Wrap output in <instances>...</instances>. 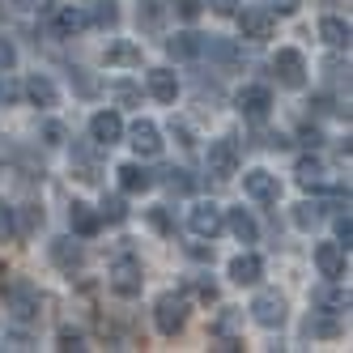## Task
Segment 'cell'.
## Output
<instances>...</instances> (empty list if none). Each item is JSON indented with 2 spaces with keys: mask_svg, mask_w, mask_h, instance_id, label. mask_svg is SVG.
I'll list each match as a JSON object with an SVG mask.
<instances>
[{
  "mask_svg": "<svg viewBox=\"0 0 353 353\" xmlns=\"http://www.w3.org/2000/svg\"><path fill=\"white\" fill-rule=\"evenodd\" d=\"M341 332V323H336V315H307V319H302V336H307V341H323V336H336Z\"/></svg>",
  "mask_w": 353,
  "mask_h": 353,
  "instance_id": "cell-26",
  "label": "cell"
},
{
  "mask_svg": "<svg viewBox=\"0 0 353 353\" xmlns=\"http://www.w3.org/2000/svg\"><path fill=\"white\" fill-rule=\"evenodd\" d=\"M128 137H132L137 158H158V154H162V132H158L154 119H137L132 128H128Z\"/></svg>",
  "mask_w": 353,
  "mask_h": 353,
  "instance_id": "cell-14",
  "label": "cell"
},
{
  "mask_svg": "<svg viewBox=\"0 0 353 353\" xmlns=\"http://www.w3.org/2000/svg\"><path fill=\"white\" fill-rule=\"evenodd\" d=\"M162 21H166V5H162V0H141V5H137V26H141V30L158 34Z\"/></svg>",
  "mask_w": 353,
  "mask_h": 353,
  "instance_id": "cell-25",
  "label": "cell"
},
{
  "mask_svg": "<svg viewBox=\"0 0 353 353\" xmlns=\"http://www.w3.org/2000/svg\"><path fill=\"white\" fill-rule=\"evenodd\" d=\"M47 256H52V264H56V268H64V272H72V268H81V264H85V251H81V243L72 239V234L52 239Z\"/></svg>",
  "mask_w": 353,
  "mask_h": 353,
  "instance_id": "cell-15",
  "label": "cell"
},
{
  "mask_svg": "<svg viewBox=\"0 0 353 353\" xmlns=\"http://www.w3.org/2000/svg\"><path fill=\"white\" fill-rule=\"evenodd\" d=\"M192 294H196V298H205V302H213V298H217V285L205 281V276H196V281H192Z\"/></svg>",
  "mask_w": 353,
  "mask_h": 353,
  "instance_id": "cell-43",
  "label": "cell"
},
{
  "mask_svg": "<svg viewBox=\"0 0 353 353\" xmlns=\"http://www.w3.org/2000/svg\"><path fill=\"white\" fill-rule=\"evenodd\" d=\"M64 137H68V132H64V123H56V119H47V123H43V141H47V145H64Z\"/></svg>",
  "mask_w": 353,
  "mask_h": 353,
  "instance_id": "cell-41",
  "label": "cell"
},
{
  "mask_svg": "<svg viewBox=\"0 0 353 353\" xmlns=\"http://www.w3.org/2000/svg\"><path fill=\"white\" fill-rule=\"evenodd\" d=\"M72 162H77V170H72V174H77L81 183H98V174H103V166L94 162V154H85V149H72Z\"/></svg>",
  "mask_w": 353,
  "mask_h": 353,
  "instance_id": "cell-29",
  "label": "cell"
},
{
  "mask_svg": "<svg viewBox=\"0 0 353 353\" xmlns=\"http://www.w3.org/2000/svg\"><path fill=\"white\" fill-rule=\"evenodd\" d=\"M17 98H21V85L9 77V72H0V107H13Z\"/></svg>",
  "mask_w": 353,
  "mask_h": 353,
  "instance_id": "cell-38",
  "label": "cell"
},
{
  "mask_svg": "<svg viewBox=\"0 0 353 353\" xmlns=\"http://www.w3.org/2000/svg\"><path fill=\"white\" fill-rule=\"evenodd\" d=\"M188 294H174V290H166V294H158V302H154V327L162 336H179L183 332V323H188Z\"/></svg>",
  "mask_w": 353,
  "mask_h": 353,
  "instance_id": "cell-2",
  "label": "cell"
},
{
  "mask_svg": "<svg viewBox=\"0 0 353 353\" xmlns=\"http://www.w3.org/2000/svg\"><path fill=\"white\" fill-rule=\"evenodd\" d=\"M188 230H192L196 239H217V234L225 230V213L213 205V200H200V205L188 209Z\"/></svg>",
  "mask_w": 353,
  "mask_h": 353,
  "instance_id": "cell-7",
  "label": "cell"
},
{
  "mask_svg": "<svg viewBox=\"0 0 353 353\" xmlns=\"http://www.w3.org/2000/svg\"><path fill=\"white\" fill-rule=\"evenodd\" d=\"M56 349H64V353H81V349H90V345H85V332H77V327H60Z\"/></svg>",
  "mask_w": 353,
  "mask_h": 353,
  "instance_id": "cell-35",
  "label": "cell"
},
{
  "mask_svg": "<svg viewBox=\"0 0 353 353\" xmlns=\"http://www.w3.org/2000/svg\"><path fill=\"white\" fill-rule=\"evenodd\" d=\"M234 17H239V39H247V43H268L276 30V13L268 5H251Z\"/></svg>",
  "mask_w": 353,
  "mask_h": 353,
  "instance_id": "cell-4",
  "label": "cell"
},
{
  "mask_svg": "<svg viewBox=\"0 0 353 353\" xmlns=\"http://www.w3.org/2000/svg\"><path fill=\"white\" fill-rule=\"evenodd\" d=\"M170 9H174V17H183V21H196L200 17V0H170Z\"/></svg>",
  "mask_w": 353,
  "mask_h": 353,
  "instance_id": "cell-39",
  "label": "cell"
},
{
  "mask_svg": "<svg viewBox=\"0 0 353 353\" xmlns=\"http://www.w3.org/2000/svg\"><path fill=\"white\" fill-rule=\"evenodd\" d=\"M260 276H264V260H260V256L239 251V256L230 260V281H234V285H256Z\"/></svg>",
  "mask_w": 353,
  "mask_h": 353,
  "instance_id": "cell-16",
  "label": "cell"
},
{
  "mask_svg": "<svg viewBox=\"0 0 353 353\" xmlns=\"http://www.w3.org/2000/svg\"><path fill=\"white\" fill-rule=\"evenodd\" d=\"M9 5L21 13H43V9H52V0H9Z\"/></svg>",
  "mask_w": 353,
  "mask_h": 353,
  "instance_id": "cell-45",
  "label": "cell"
},
{
  "mask_svg": "<svg viewBox=\"0 0 353 353\" xmlns=\"http://www.w3.org/2000/svg\"><path fill=\"white\" fill-rule=\"evenodd\" d=\"M145 85H149V94H154L158 103H174V98H179V77H174L170 68H149Z\"/></svg>",
  "mask_w": 353,
  "mask_h": 353,
  "instance_id": "cell-19",
  "label": "cell"
},
{
  "mask_svg": "<svg viewBox=\"0 0 353 353\" xmlns=\"http://www.w3.org/2000/svg\"><path fill=\"white\" fill-rule=\"evenodd\" d=\"M90 21H94V26H103V30H111L115 21H119V9H115V0H103V5L94 9V17H90Z\"/></svg>",
  "mask_w": 353,
  "mask_h": 353,
  "instance_id": "cell-36",
  "label": "cell"
},
{
  "mask_svg": "<svg viewBox=\"0 0 353 353\" xmlns=\"http://www.w3.org/2000/svg\"><path fill=\"white\" fill-rule=\"evenodd\" d=\"M345 256H349V251L341 243H319L315 247V268H319V276H345Z\"/></svg>",
  "mask_w": 353,
  "mask_h": 353,
  "instance_id": "cell-17",
  "label": "cell"
},
{
  "mask_svg": "<svg viewBox=\"0 0 353 353\" xmlns=\"http://www.w3.org/2000/svg\"><path fill=\"white\" fill-rule=\"evenodd\" d=\"M234 107H239V115H243V119L264 123V119H268V111H272V94H268V85H243V90H239V98H234Z\"/></svg>",
  "mask_w": 353,
  "mask_h": 353,
  "instance_id": "cell-10",
  "label": "cell"
},
{
  "mask_svg": "<svg viewBox=\"0 0 353 353\" xmlns=\"http://www.w3.org/2000/svg\"><path fill=\"white\" fill-rule=\"evenodd\" d=\"M68 225H72V234H81V239H90V234H98V225H103V217H98L85 200H72L68 205Z\"/></svg>",
  "mask_w": 353,
  "mask_h": 353,
  "instance_id": "cell-20",
  "label": "cell"
},
{
  "mask_svg": "<svg viewBox=\"0 0 353 353\" xmlns=\"http://www.w3.org/2000/svg\"><path fill=\"white\" fill-rule=\"evenodd\" d=\"M17 239V209L9 200H0V243H13Z\"/></svg>",
  "mask_w": 353,
  "mask_h": 353,
  "instance_id": "cell-34",
  "label": "cell"
},
{
  "mask_svg": "<svg viewBox=\"0 0 353 353\" xmlns=\"http://www.w3.org/2000/svg\"><path fill=\"white\" fill-rule=\"evenodd\" d=\"M272 72L285 90H302L307 85V56H302L298 47H281V52L272 56Z\"/></svg>",
  "mask_w": 353,
  "mask_h": 353,
  "instance_id": "cell-6",
  "label": "cell"
},
{
  "mask_svg": "<svg viewBox=\"0 0 353 353\" xmlns=\"http://www.w3.org/2000/svg\"><path fill=\"white\" fill-rule=\"evenodd\" d=\"M90 141L98 145V149H111V145H119L123 141V119H119V111H94L90 115Z\"/></svg>",
  "mask_w": 353,
  "mask_h": 353,
  "instance_id": "cell-11",
  "label": "cell"
},
{
  "mask_svg": "<svg viewBox=\"0 0 353 353\" xmlns=\"http://www.w3.org/2000/svg\"><path fill=\"white\" fill-rule=\"evenodd\" d=\"M5 349H34V341H30L26 332H9V336H5Z\"/></svg>",
  "mask_w": 353,
  "mask_h": 353,
  "instance_id": "cell-47",
  "label": "cell"
},
{
  "mask_svg": "<svg viewBox=\"0 0 353 353\" xmlns=\"http://www.w3.org/2000/svg\"><path fill=\"white\" fill-rule=\"evenodd\" d=\"M298 188H307V192H323L327 188V174L315 158H302L298 162Z\"/></svg>",
  "mask_w": 353,
  "mask_h": 353,
  "instance_id": "cell-27",
  "label": "cell"
},
{
  "mask_svg": "<svg viewBox=\"0 0 353 353\" xmlns=\"http://www.w3.org/2000/svg\"><path fill=\"white\" fill-rule=\"evenodd\" d=\"M319 141H323V137H319V128H302V145H311V149H315Z\"/></svg>",
  "mask_w": 353,
  "mask_h": 353,
  "instance_id": "cell-48",
  "label": "cell"
},
{
  "mask_svg": "<svg viewBox=\"0 0 353 353\" xmlns=\"http://www.w3.org/2000/svg\"><path fill=\"white\" fill-rule=\"evenodd\" d=\"M298 5H302V0H268V9H272L276 17H290V13H298Z\"/></svg>",
  "mask_w": 353,
  "mask_h": 353,
  "instance_id": "cell-46",
  "label": "cell"
},
{
  "mask_svg": "<svg viewBox=\"0 0 353 353\" xmlns=\"http://www.w3.org/2000/svg\"><path fill=\"white\" fill-rule=\"evenodd\" d=\"M98 217H103V221H111V225L128 221V205H123V196H107L103 205H98Z\"/></svg>",
  "mask_w": 353,
  "mask_h": 353,
  "instance_id": "cell-30",
  "label": "cell"
},
{
  "mask_svg": "<svg viewBox=\"0 0 353 353\" xmlns=\"http://www.w3.org/2000/svg\"><path fill=\"white\" fill-rule=\"evenodd\" d=\"M52 26H56V34H60V39H72V34H81V30L90 26V13H85V9H77V5H64V9H56Z\"/></svg>",
  "mask_w": 353,
  "mask_h": 353,
  "instance_id": "cell-18",
  "label": "cell"
},
{
  "mask_svg": "<svg viewBox=\"0 0 353 353\" xmlns=\"http://www.w3.org/2000/svg\"><path fill=\"white\" fill-rule=\"evenodd\" d=\"M111 68H137L141 64V47L137 43H128V39H119V43H111L107 47V56H103Z\"/></svg>",
  "mask_w": 353,
  "mask_h": 353,
  "instance_id": "cell-24",
  "label": "cell"
},
{
  "mask_svg": "<svg viewBox=\"0 0 353 353\" xmlns=\"http://www.w3.org/2000/svg\"><path fill=\"white\" fill-rule=\"evenodd\" d=\"M315 221H319V205H311V200H302V205H294V225H302V230H311Z\"/></svg>",
  "mask_w": 353,
  "mask_h": 353,
  "instance_id": "cell-37",
  "label": "cell"
},
{
  "mask_svg": "<svg viewBox=\"0 0 353 353\" xmlns=\"http://www.w3.org/2000/svg\"><path fill=\"white\" fill-rule=\"evenodd\" d=\"M107 285H111L119 298H137V294H141V285H145V268H141V260L132 256V251H119V256L111 260V268H107Z\"/></svg>",
  "mask_w": 353,
  "mask_h": 353,
  "instance_id": "cell-1",
  "label": "cell"
},
{
  "mask_svg": "<svg viewBox=\"0 0 353 353\" xmlns=\"http://www.w3.org/2000/svg\"><path fill=\"white\" fill-rule=\"evenodd\" d=\"M239 141L234 137H217L209 141V154H205V166L213 179H230V174H239Z\"/></svg>",
  "mask_w": 353,
  "mask_h": 353,
  "instance_id": "cell-5",
  "label": "cell"
},
{
  "mask_svg": "<svg viewBox=\"0 0 353 353\" xmlns=\"http://www.w3.org/2000/svg\"><path fill=\"white\" fill-rule=\"evenodd\" d=\"M107 98H115V103H123V107H132V103H141V90L132 81H107Z\"/></svg>",
  "mask_w": 353,
  "mask_h": 353,
  "instance_id": "cell-32",
  "label": "cell"
},
{
  "mask_svg": "<svg viewBox=\"0 0 353 353\" xmlns=\"http://www.w3.org/2000/svg\"><path fill=\"white\" fill-rule=\"evenodd\" d=\"M336 243L349 251V243H353V221H349V213L345 217H336Z\"/></svg>",
  "mask_w": 353,
  "mask_h": 353,
  "instance_id": "cell-42",
  "label": "cell"
},
{
  "mask_svg": "<svg viewBox=\"0 0 353 353\" xmlns=\"http://www.w3.org/2000/svg\"><path fill=\"white\" fill-rule=\"evenodd\" d=\"M239 319H243V311H239V307H221V315L213 319V336H234Z\"/></svg>",
  "mask_w": 353,
  "mask_h": 353,
  "instance_id": "cell-33",
  "label": "cell"
},
{
  "mask_svg": "<svg viewBox=\"0 0 353 353\" xmlns=\"http://www.w3.org/2000/svg\"><path fill=\"white\" fill-rule=\"evenodd\" d=\"M21 98H26L30 107H39V111H52L60 103V90H56V81L47 77V72H34V77H26V85H21Z\"/></svg>",
  "mask_w": 353,
  "mask_h": 353,
  "instance_id": "cell-12",
  "label": "cell"
},
{
  "mask_svg": "<svg viewBox=\"0 0 353 353\" xmlns=\"http://www.w3.org/2000/svg\"><path fill=\"white\" fill-rule=\"evenodd\" d=\"M247 311H251V319H256L260 327H281L290 307H285V298L276 294V290H260L256 298H251V307H247Z\"/></svg>",
  "mask_w": 353,
  "mask_h": 353,
  "instance_id": "cell-9",
  "label": "cell"
},
{
  "mask_svg": "<svg viewBox=\"0 0 353 353\" xmlns=\"http://www.w3.org/2000/svg\"><path fill=\"white\" fill-rule=\"evenodd\" d=\"M311 302L323 315H345L349 311V290L341 285V276H323V281L311 290Z\"/></svg>",
  "mask_w": 353,
  "mask_h": 353,
  "instance_id": "cell-8",
  "label": "cell"
},
{
  "mask_svg": "<svg viewBox=\"0 0 353 353\" xmlns=\"http://www.w3.org/2000/svg\"><path fill=\"white\" fill-rule=\"evenodd\" d=\"M243 192H247L251 200H260V205H276L281 183H276V174H268V170H247V174H243Z\"/></svg>",
  "mask_w": 353,
  "mask_h": 353,
  "instance_id": "cell-13",
  "label": "cell"
},
{
  "mask_svg": "<svg viewBox=\"0 0 353 353\" xmlns=\"http://www.w3.org/2000/svg\"><path fill=\"white\" fill-rule=\"evenodd\" d=\"M5 307H9V315L17 323H34L43 315V298H39V290L30 281H9L5 285Z\"/></svg>",
  "mask_w": 353,
  "mask_h": 353,
  "instance_id": "cell-3",
  "label": "cell"
},
{
  "mask_svg": "<svg viewBox=\"0 0 353 353\" xmlns=\"http://www.w3.org/2000/svg\"><path fill=\"white\" fill-rule=\"evenodd\" d=\"M205 5H209L217 17H234V13H239V0H205Z\"/></svg>",
  "mask_w": 353,
  "mask_h": 353,
  "instance_id": "cell-44",
  "label": "cell"
},
{
  "mask_svg": "<svg viewBox=\"0 0 353 353\" xmlns=\"http://www.w3.org/2000/svg\"><path fill=\"white\" fill-rule=\"evenodd\" d=\"M319 39L327 47H349V21L345 17H323L319 21Z\"/></svg>",
  "mask_w": 353,
  "mask_h": 353,
  "instance_id": "cell-28",
  "label": "cell"
},
{
  "mask_svg": "<svg viewBox=\"0 0 353 353\" xmlns=\"http://www.w3.org/2000/svg\"><path fill=\"white\" fill-rule=\"evenodd\" d=\"M162 183L170 188V192H179V196H188L192 188H196V179L188 170H179V166H170V170H162Z\"/></svg>",
  "mask_w": 353,
  "mask_h": 353,
  "instance_id": "cell-31",
  "label": "cell"
},
{
  "mask_svg": "<svg viewBox=\"0 0 353 353\" xmlns=\"http://www.w3.org/2000/svg\"><path fill=\"white\" fill-rule=\"evenodd\" d=\"M13 64H17V47L9 39H0V72H13Z\"/></svg>",
  "mask_w": 353,
  "mask_h": 353,
  "instance_id": "cell-40",
  "label": "cell"
},
{
  "mask_svg": "<svg viewBox=\"0 0 353 353\" xmlns=\"http://www.w3.org/2000/svg\"><path fill=\"white\" fill-rule=\"evenodd\" d=\"M166 52H170L174 60H196V56H205V34H192V30H183V34L166 39Z\"/></svg>",
  "mask_w": 353,
  "mask_h": 353,
  "instance_id": "cell-22",
  "label": "cell"
},
{
  "mask_svg": "<svg viewBox=\"0 0 353 353\" xmlns=\"http://www.w3.org/2000/svg\"><path fill=\"white\" fill-rule=\"evenodd\" d=\"M115 174H119V188L128 192V196H137V192H149V188H154V174H149L141 162H123Z\"/></svg>",
  "mask_w": 353,
  "mask_h": 353,
  "instance_id": "cell-21",
  "label": "cell"
},
{
  "mask_svg": "<svg viewBox=\"0 0 353 353\" xmlns=\"http://www.w3.org/2000/svg\"><path fill=\"white\" fill-rule=\"evenodd\" d=\"M225 225H230V234L239 243H256L260 239V225H256V217H251L247 209H230V213H225Z\"/></svg>",
  "mask_w": 353,
  "mask_h": 353,
  "instance_id": "cell-23",
  "label": "cell"
}]
</instances>
